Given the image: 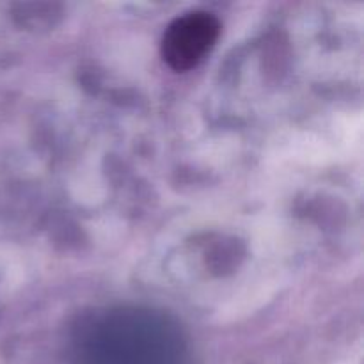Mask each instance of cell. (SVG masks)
<instances>
[{"label":"cell","mask_w":364,"mask_h":364,"mask_svg":"<svg viewBox=\"0 0 364 364\" xmlns=\"http://www.w3.org/2000/svg\"><path fill=\"white\" fill-rule=\"evenodd\" d=\"M220 34L213 14L192 11L171 21L162 38V57L174 71H188L210 53Z\"/></svg>","instance_id":"cell-1"}]
</instances>
